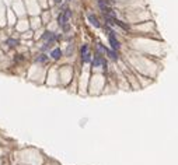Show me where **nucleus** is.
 I'll return each instance as SVG.
<instances>
[{"label": "nucleus", "mask_w": 178, "mask_h": 165, "mask_svg": "<svg viewBox=\"0 0 178 165\" xmlns=\"http://www.w3.org/2000/svg\"><path fill=\"white\" fill-rule=\"evenodd\" d=\"M58 38H59V35H55L54 32H49V31H46V32H45V34L42 35V39H43V41H45L46 43H51V45H52V43H54L55 41L58 39Z\"/></svg>", "instance_id": "nucleus-4"}, {"label": "nucleus", "mask_w": 178, "mask_h": 165, "mask_svg": "<svg viewBox=\"0 0 178 165\" xmlns=\"http://www.w3.org/2000/svg\"><path fill=\"white\" fill-rule=\"evenodd\" d=\"M93 66H94V67H101L103 70H107V62H105V59H104L100 53L94 55V59H93Z\"/></svg>", "instance_id": "nucleus-2"}, {"label": "nucleus", "mask_w": 178, "mask_h": 165, "mask_svg": "<svg viewBox=\"0 0 178 165\" xmlns=\"http://www.w3.org/2000/svg\"><path fill=\"white\" fill-rule=\"evenodd\" d=\"M62 55H63V52H62L60 49H54V50L51 52V56H52V59H55V60H58L59 58H62Z\"/></svg>", "instance_id": "nucleus-6"}, {"label": "nucleus", "mask_w": 178, "mask_h": 165, "mask_svg": "<svg viewBox=\"0 0 178 165\" xmlns=\"http://www.w3.org/2000/svg\"><path fill=\"white\" fill-rule=\"evenodd\" d=\"M69 1H72V0H69Z\"/></svg>", "instance_id": "nucleus-13"}, {"label": "nucleus", "mask_w": 178, "mask_h": 165, "mask_svg": "<svg viewBox=\"0 0 178 165\" xmlns=\"http://www.w3.org/2000/svg\"><path fill=\"white\" fill-rule=\"evenodd\" d=\"M70 17H72V10L65 9V11H63V13H60L59 16H58V24H59L60 27H65L66 24H69Z\"/></svg>", "instance_id": "nucleus-1"}, {"label": "nucleus", "mask_w": 178, "mask_h": 165, "mask_svg": "<svg viewBox=\"0 0 178 165\" xmlns=\"http://www.w3.org/2000/svg\"><path fill=\"white\" fill-rule=\"evenodd\" d=\"M87 18H88V21H90V24H91L93 27H96V28L101 27V22H100V20H98V17L94 16L93 13H88V14H87Z\"/></svg>", "instance_id": "nucleus-5"}, {"label": "nucleus", "mask_w": 178, "mask_h": 165, "mask_svg": "<svg viewBox=\"0 0 178 165\" xmlns=\"http://www.w3.org/2000/svg\"><path fill=\"white\" fill-rule=\"evenodd\" d=\"M6 43H7V45H10L11 48H14V46L18 45V41H17V39H13V38H9V39L6 41Z\"/></svg>", "instance_id": "nucleus-10"}, {"label": "nucleus", "mask_w": 178, "mask_h": 165, "mask_svg": "<svg viewBox=\"0 0 178 165\" xmlns=\"http://www.w3.org/2000/svg\"><path fill=\"white\" fill-rule=\"evenodd\" d=\"M105 53H107L109 58L112 59V60H118V59H119L118 53H116V50H112V49H107V52H105Z\"/></svg>", "instance_id": "nucleus-7"}, {"label": "nucleus", "mask_w": 178, "mask_h": 165, "mask_svg": "<svg viewBox=\"0 0 178 165\" xmlns=\"http://www.w3.org/2000/svg\"><path fill=\"white\" fill-rule=\"evenodd\" d=\"M35 60H37L38 63H45V62L48 60V56H46V55H43V53H39V55H37Z\"/></svg>", "instance_id": "nucleus-9"}, {"label": "nucleus", "mask_w": 178, "mask_h": 165, "mask_svg": "<svg viewBox=\"0 0 178 165\" xmlns=\"http://www.w3.org/2000/svg\"><path fill=\"white\" fill-rule=\"evenodd\" d=\"M114 22H115V25H119V27L122 28V30H125V31H128V30H129V25H128V24H125L124 21L118 20V18H115V20H114Z\"/></svg>", "instance_id": "nucleus-8"}, {"label": "nucleus", "mask_w": 178, "mask_h": 165, "mask_svg": "<svg viewBox=\"0 0 178 165\" xmlns=\"http://www.w3.org/2000/svg\"><path fill=\"white\" fill-rule=\"evenodd\" d=\"M80 52H81V60H83L84 63L91 62V53H90V46H88V45H83Z\"/></svg>", "instance_id": "nucleus-3"}, {"label": "nucleus", "mask_w": 178, "mask_h": 165, "mask_svg": "<svg viewBox=\"0 0 178 165\" xmlns=\"http://www.w3.org/2000/svg\"><path fill=\"white\" fill-rule=\"evenodd\" d=\"M72 50H73V46H70V45H69V48H67V50H66V55H70Z\"/></svg>", "instance_id": "nucleus-12"}, {"label": "nucleus", "mask_w": 178, "mask_h": 165, "mask_svg": "<svg viewBox=\"0 0 178 165\" xmlns=\"http://www.w3.org/2000/svg\"><path fill=\"white\" fill-rule=\"evenodd\" d=\"M97 49H98V52H100V53H105V52H107V48L103 46L101 43H97Z\"/></svg>", "instance_id": "nucleus-11"}]
</instances>
